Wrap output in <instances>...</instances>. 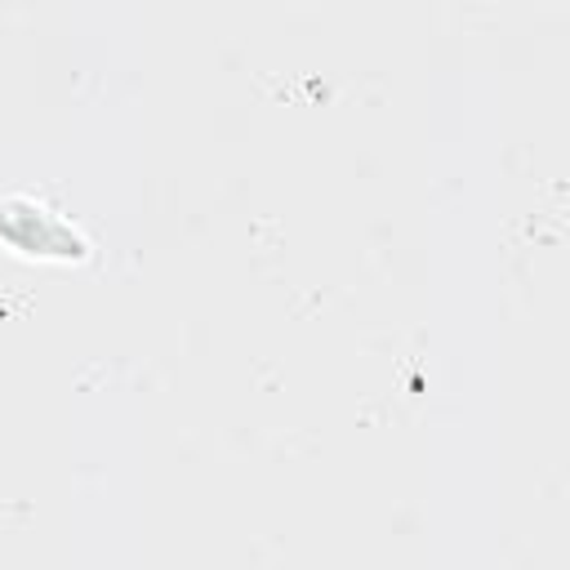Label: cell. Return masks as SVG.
<instances>
[{
	"label": "cell",
	"instance_id": "cell-1",
	"mask_svg": "<svg viewBox=\"0 0 570 570\" xmlns=\"http://www.w3.org/2000/svg\"><path fill=\"white\" fill-rule=\"evenodd\" d=\"M0 240L31 258H85V236L58 218L49 205L31 196H4L0 200Z\"/></svg>",
	"mask_w": 570,
	"mask_h": 570
}]
</instances>
